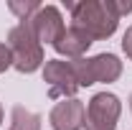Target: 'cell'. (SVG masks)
Wrapping results in <instances>:
<instances>
[{
  "instance_id": "8fae6325",
  "label": "cell",
  "mask_w": 132,
  "mask_h": 130,
  "mask_svg": "<svg viewBox=\"0 0 132 130\" xmlns=\"http://www.w3.org/2000/svg\"><path fill=\"white\" fill-rule=\"evenodd\" d=\"M109 5H112V10L117 13V18L132 13V0H109Z\"/></svg>"
},
{
  "instance_id": "52a82bcc",
  "label": "cell",
  "mask_w": 132,
  "mask_h": 130,
  "mask_svg": "<svg viewBox=\"0 0 132 130\" xmlns=\"http://www.w3.org/2000/svg\"><path fill=\"white\" fill-rule=\"evenodd\" d=\"M84 117H86L84 102L71 97V99H61V102L53 105V110L48 115V122L53 130H81Z\"/></svg>"
},
{
  "instance_id": "5b68a950",
  "label": "cell",
  "mask_w": 132,
  "mask_h": 130,
  "mask_svg": "<svg viewBox=\"0 0 132 130\" xmlns=\"http://www.w3.org/2000/svg\"><path fill=\"white\" fill-rule=\"evenodd\" d=\"M43 82L48 84V97L51 99H71L81 87L76 82V74L71 69V61L61 59H48L43 66Z\"/></svg>"
},
{
  "instance_id": "8992f818",
  "label": "cell",
  "mask_w": 132,
  "mask_h": 130,
  "mask_svg": "<svg viewBox=\"0 0 132 130\" xmlns=\"http://www.w3.org/2000/svg\"><path fill=\"white\" fill-rule=\"evenodd\" d=\"M31 26H33V31H36V38L41 41V46L43 44H51L53 46L61 38V33L66 31L64 16H61V10L56 5H41V10L31 18Z\"/></svg>"
},
{
  "instance_id": "7a4b0ae2",
  "label": "cell",
  "mask_w": 132,
  "mask_h": 130,
  "mask_svg": "<svg viewBox=\"0 0 132 130\" xmlns=\"http://www.w3.org/2000/svg\"><path fill=\"white\" fill-rule=\"evenodd\" d=\"M8 49L13 54V66L20 74H33L43 64V46L36 38L31 20H20L8 33Z\"/></svg>"
},
{
  "instance_id": "30bf717a",
  "label": "cell",
  "mask_w": 132,
  "mask_h": 130,
  "mask_svg": "<svg viewBox=\"0 0 132 130\" xmlns=\"http://www.w3.org/2000/svg\"><path fill=\"white\" fill-rule=\"evenodd\" d=\"M8 8H10V13H15L18 20H31L38 10H41V3H36V0H10L8 3Z\"/></svg>"
},
{
  "instance_id": "ba28073f",
  "label": "cell",
  "mask_w": 132,
  "mask_h": 130,
  "mask_svg": "<svg viewBox=\"0 0 132 130\" xmlns=\"http://www.w3.org/2000/svg\"><path fill=\"white\" fill-rule=\"evenodd\" d=\"M92 44H94V41H92L81 28L69 26V28L61 33V38L53 44V49L59 51L61 56H66V59H71V61H74V59H84V54L89 51Z\"/></svg>"
},
{
  "instance_id": "4fadbf2b",
  "label": "cell",
  "mask_w": 132,
  "mask_h": 130,
  "mask_svg": "<svg viewBox=\"0 0 132 130\" xmlns=\"http://www.w3.org/2000/svg\"><path fill=\"white\" fill-rule=\"evenodd\" d=\"M122 51L127 54V59L132 61V26L125 31V36H122Z\"/></svg>"
},
{
  "instance_id": "9a60e30c",
  "label": "cell",
  "mask_w": 132,
  "mask_h": 130,
  "mask_svg": "<svg viewBox=\"0 0 132 130\" xmlns=\"http://www.w3.org/2000/svg\"><path fill=\"white\" fill-rule=\"evenodd\" d=\"M130 110H132V97H130Z\"/></svg>"
},
{
  "instance_id": "7c38bea8",
  "label": "cell",
  "mask_w": 132,
  "mask_h": 130,
  "mask_svg": "<svg viewBox=\"0 0 132 130\" xmlns=\"http://www.w3.org/2000/svg\"><path fill=\"white\" fill-rule=\"evenodd\" d=\"M8 66H13V54L8 49V44H0V74H3Z\"/></svg>"
},
{
  "instance_id": "6da1fadb",
  "label": "cell",
  "mask_w": 132,
  "mask_h": 130,
  "mask_svg": "<svg viewBox=\"0 0 132 130\" xmlns=\"http://www.w3.org/2000/svg\"><path fill=\"white\" fill-rule=\"evenodd\" d=\"M64 5L71 10V26L81 28L92 41L109 38L117 31L119 18L112 10L109 0H79V3L64 0Z\"/></svg>"
},
{
  "instance_id": "9c48e42d",
  "label": "cell",
  "mask_w": 132,
  "mask_h": 130,
  "mask_svg": "<svg viewBox=\"0 0 132 130\" xmlns=\"http://www.w3.org/2000/svg\"><path fill=\"white\" fill-rule=\"evenodd\" d=\"M8 130H41V115L26 110L23 105H15L10 112V128Z\"/></svg>"
},
{
  "instance_id": "277c9868",
  "label": "cell",
  "mask_w": 132,
  "mask_h": 130,
  "mask_svg": "<svg viewBox=\"0 0 132 130\" xmlns=\"http://www.w3.org/2000/svg\"><path fill=\"white\" fill-rule=\"evenodd\" d=\"M122 112V102L112 92H97L86 105L84 128L86 130H117V120Z\"/></svg>"
},
{
  "instance_id": "3957f363",
  "label": "cell",
  "mask_w": 132,
  "mask_h": 130,
  "mask_svg": "<svg viewBox=\"0 0 132 130\" xmlns=\"http://www.w3.org/2000/svg\"><path fill=\"white\" fill-rule=\"evenodd\" d=\"M71 69L79 87H92L97 82H117L122 74V61L114 54H97L92 59H74Z\"/></svg>"
},
{
  "instance_id": "5bb4252c",
  "label": "cell",
  "mask_w": 132,
  "mask_h": 130,
  "mask_svg": "<svg viewBox=\"0 0 132 130\" xmlns=\"http://www.w3.org/2000/svg\"><path fill=\"white\" fill-rule=\"evenodd\" d=\"M0 122H3V105H0Z\"/></svg>"
}]
</instances>
